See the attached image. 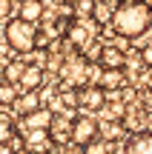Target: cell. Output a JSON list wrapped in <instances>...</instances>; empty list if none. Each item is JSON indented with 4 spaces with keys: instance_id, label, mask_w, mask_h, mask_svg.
Returning <instances> with one entry per match:
<instances>
[{
    "instance_id": "2e32d148",
    "label": "cell",
    "mask_w": 152,
    "mask_h": 154,
    "mask_svg": "<svg viewBox=\"0 0 152 154\" xmlns=\"http://www.w3.org/2000/svg\"><path fill=\"white\" fill-rule=\"evenodd\" d=\"M17 97H20V86H11V83L0 80V106H6V109H15Z\"/></svg>"
},
{
    "instance_id": "83f0119b",
    "label": "cell",
    "mask_w": 152,
    "mask_h": 154,
    "mask_svg": "<svg viewBox=\"0 0 152 154\" xmlns=\"http://www.w3.org/2000/svg\"><path fill=\"white\" fill-rule=\"evenodd\" d=\"M17 154H32V151H26V149H20V151H17Z\"/></svg>"
},
{
    "instance_id": "7c38bea8",
    "label": "cell",
    "mask_w": 152,
    "mask_h": 154,
    "mask_svg": "<svg viewBox=\"0 0 152 154\" xmlns=\"http://www.w3.org/2000/svg\"><path fill=\"white\" fill-rule=\"evenodd\" d=\"M37 109H43V100H40V91H20V97H17V103H15V111H17V117H29L32 111H37Z\"/></svg>"
},
{
    "instance_id": "5b68a950",
    "label": "cell",
    "mask_w": 152,
    "mask_h": 154,
    "mask_svg": "<svg viewBox=\"0 0 152 154\" xmlns=\"http://www.w3.org/2000/svg\"><path fill=\"white\" fill-rule=\"evenodd\" d=\"M86 69H89L86 57H80V54L66 57L63 60V69H60V77L69 80V88H80V86H86Z\"/></svg>"
},
{
    "instance_id": "4fadbf2b",
    "label": "cell",
    "mask_w": 152,
    "mask_h": 154,
    "mask_svg": "<svg viewBox=\"0 0 152 154\" xmlns=\"http://www.w3.org/2000/svg\"><path fill=\"white\" fill-rule=\"evenodd\" d=\"M124 154H152V131H138L126 140Z\"/></svg>"
},
{
    "instance_id": "ffe728a7",
    "label": "cell",
    "mask_w": 152,
    "mask_h": 154,
    "mask_svg": "<svg viewBox=\"0 0 152 154\" xmlns=\"http://www.w3.org/2000/svg\"><path fill=\"white\" fill-rule=\"evenodd\" d=\"M101 134L112 143V140H121V137H124V128H121V123H106V126L101 128Z\"/></svg>"
},
{
    "instance_id": "52a82bcc",
    "label": "cell",
    "mask_w": 152,
    "mask_h": 154,
    "mask_svg": "<svg viewBox=\"0 0 152 154\" xmlns=\"http://www.w3.org/2000/svg\"><path fill=\"white\" fill-rule=\"evenodd\" d=\"M23 149L32 154H52L55 143H52L49 131H26L23 134Z\"/></svg>"
},
{
    "instance_id": "d4e9b609",
    "label": "cell",
    "mask_w": 152,
    "mask_h": 154,
    "mask_svg": "<svg viewBox=\"0 0 152 154\" xmlns=\"http://www.w3.org/2000/svg\"><path fill=\"white\" fill-rule=\"evenodd\" d=\"M0 154H15V149H11L9 143H0Z\"/></svg>"
},
{
    "instance_id": "603a6c76",
    "label": "cell",
    "mask_w": 152,
    "mask_h": 154,
    "mask_svg": "<svg viewBox=\"0 0 152 154\" xmlns=\"http://www.w3.org/2000/svg\"><path fill=\"white\" fill-rule=\"evenodd\" d=\"M138 57H141V63H144V66H149V69H152V46L141 49V54H138Z\"/></svg>"
},
{
    "instance_id": "30bf717a",
    "label": "cell",
    "mask_w": 152,
    "mask_h": 154,
    "mask_svg": "<svg viewBox=\"0 0 152 154\" xmlns=\"http://www.w3.org/2000/svg\"><path fill=\"white\" fill-rule=\"evenodd\" d=\"M98 86H101L106 94H118L121 88L126 86L124 69H103V74H101V80H98Z\"/></svg>"
},
{
    "instance_id": "9a60e30c",
    "label": "cell",
    "mask_w": 152,
    "mask_h": 154,
    "mask_svg": "<svg viewBox=\"0 0 152 154\" xmlns=\"http://www.w3.org/2000/svg\"><path fill=\"white\" fill-rule=\"evenodd\" d=\"M26 66H29L26 60H20V57H11V60L3 66V80L11 83V86H20V77H23V72H26Z\"/></svg>"
},
{
    "instance_id": "44dd1931",
    "label": "cell",
    "mask_w": 152,
    "mask_h": 154,
    "mask_svg": "<svg viewBox=\"0 0 152 154\" xmlns=\"http://www.w3.org/2000/svg\"><path fill=\"white\" fill-rule=\"evenodd\" d=\"M15 137V128H11V120L9 117H0V143H9Z\"/></svg>"
},
{
    "instance_id": "277c9868",
    "label": "cell",
    "mask_w": 152,
    "mask_h": 154,
    "mask_svg": "<svg viewBox=\"0 0 152 154\" xmlns=\"http://www.w3.org/2000/svg\"><path fill=\"white\" fill-rule=\"evenodd\" d=\"M98 32H101V29H98L92 20H72L63 37H66L69 49H75V51H83L86 46H92V40L98 37Z\"/></svg>"
},
{
    "instance_id": "f1b7e54d",
    "label": "cell",
    "mask_w": 152,
    "mask_h": 154,
    "mask_svg": "<svg viewBox=\"0 0 152 154\" xmlns=\"http://www.w3.org/2000/svg\"><path fill=\"white\" fill-rule=\"evenodd\" d=\"M95 3H112V0H95Z\"/></svg>"
},
{
    "instance_id": "3957f363",
    "label": "cell",
    "mask_w": 152,
    "mask_h": 154,
    "mask_svg": "<svg viewBox=\"0 0 152 154\" xmlns=\"http://www.w3.org/2000/svg\"><path fill=\"white\" fill-rule=\"evenodd\" d=\"M98 137H101V126H98L89 114H78L69 123V140H72V146L86 149V146H92Z\"/></svg>"
},
{
    "instance_id": "f546056e",
    "label": "cell",
    "mask_w": 152,
    "mask_h": 154,
    "mask_svg": "<svg viewBox=\"0 0 152 154\" xmlns=\"http://www.w3.org/2000/svg\"><path fill=\"white\" fill-rule=\"evenodd\" d=\"M0 34H3V29H0Z\"/></svg>"
},
{
    "instance_id": "5bb4252c",
    "label": "cell",
    "mask_w": 152,
    "mask_h": 154,
    "mask_svg": "<svg viewBox=\"0 0 152 154\" xmlns=\"http://www.w3.org/2000/svg\"><path fill=\"white\" fill-rule=\"evenodd\" d=\"M98 63H101V69H124L126 66V54L118 49V46H103Z\"/></svg>"
},
{
    "instance_id": "ac0fdd59",
    "label": "cell",
    "mask_w": 152,
    "mask_h": 154,
    "mask_svg": "<svg viewBox=\"0 0 152 154\" xmlns=\"http://www.w3.org/2000/svg\"><path fill=\"white\" fill-rule=\"evenodd\" d=\"M112 14H115V9H112L109 3H95V14H92V23L101 29V26H106V23H112Z\"/></svg>"
},
{
    "instance_id": "484cf974",
    "label": "cell",
    "mask_w": 152,
    "mask_h": 154,
    "mask_svg": "<svg viewBox=\"0 0 152 154\" xmlns=\"http://www.w3.org/2000/svg\"><path fill=\"white\" fill-rule=\"evenodd\" d=\"M66 154H86V149H80V146H72V149H69Z\"/></svg>"
},
{
    "instance_id": "4316f807",
    "label": "cell",
    "mask_w": 152,
    "mask_h": 154,
    "mask_svg": "<svg viewBox=\"0 0 152 154\" xmlns=\"http://www.w3.org/2000/svg\"><path fill=\"white\" fill-rule=\"evenodd\" d=\"M118 3H141V0H118Z\"/></svg>"
},
{
    "instance_id": "8fae6325",
    "label": "cell",
    "mask_w": 152,
    "mask_h": 154,
    "mask_svg": "<svg viewBox=\"0 0 152 154\" xmlns=\"http://www.w3.org/2000/svg\"><path fill=\"white\" fill-rule=\"evenodd\" d=\"M43 0H20V9H17V17L26 23H32V26H37V23H43Z\"/></svg>"
},
{
    "instance_id": "6da1fadb",
    "label": "cell",
    "mask_w": 152,
    "mask_h": 154,
    "mask_svg": "<svg viewBox=\"0 0 152 154\" xmlns=\"http://www.w3.org/2000/svg\"><path fill=\"white\" fill-rule=\"evenodd\" d=\"M152 26V6L149 3H118L112 14V29L124 40H138Z\"/></svg>"
},
{
    "instance_id": "7402d4cb",
    "label": "cell",
    "mask_w": 152,
    "mask_h": 154,
    "mask_svg": "<svg viewBox=\"0 0 152 154\" xmlns=\"http://www.w3.org/2000/svg\"><path fill=\"white\" fill-rule=\"evenodd\" d=\"M86 154H109V143H92V146H86Z\"/></svg>"
},
{
    "instance_id": "ba28073f",
    "label": "cell",
    "mask_w": 152,
    "mask_h": 154,
    "mask_svg": "<svg viewBox=\"0 0 152 154\" xmlns=\"http://www.w3.org/2000/svg\"><path fill=\"white\" fill-rule=\"evenodd\" d=\"M52 123H55V114L49 111V106H43L29 117H23V131H49Z\"/></svg>"
},
{
    "instance_id": "8992f818",
    "label": "cell",
    "mask_w": 152,
    "mask_h": 154,
    "mask_svg": "<svg viewBox=\"0 0 152 154\" xmlns=\"http://www.w3.org/2000/svg\"><path fill=\"white\" fill-rule=\"evenodd\" d=\"M103 103H106V94H103L101 86H80L78 88V109L98 111V109H103Z\"/></svg>"
},
{
    "instance_id": "9c48e42d",
    "label": "cell",
    "mask_w": 152,
    "mask_h": 154,
    "mask_svg": "<svg viewBox=\"0 0 152 154\" xmlns=\"http://www.w3.org/2000/svg\"><path fill=\"white\" fill-rule=\"evenodd\" d=\"M46 86V69L43 66H26V72L20 77V91H40Z\"/></svg>"
},
{
    "instance_id": "e0dca14e",
    "label": "cell",
    "mask_w": 152,
    "mask_h": 154,
    "mask_svg": "<svg viewBox=\"0 0 152 154\" xmlns=\"http://www.w3.org/2000/svg\"><path fill=\"white\" fill-rule=\"evenodd\" d=\"M69 123H72V120H69ZM69 123L55 117V123H52V128H49V137H52V143H55V146H60V143H66V140H69Z\"/></svg>"
},
{
    "instance_id": "cb8c5ba5",
    "label": "cell",
    "mask_w": 152,
    "mask_h": 154,
    "mask_svg": "<svg viewBox=\"0 0 152 154\" xmlns=\"http://www.w3.org/2000/svg\"><path fill=\"white\" fill-rule=\"evenodd\" d=\"M11 14V0H0V17H9Z\"/></svg>"
},
{
    "instance_id": "d6986e66",
    "label": "cell",
    "mask_w": 152,
    "mask_h": 154,
    "mask_svg": "<svg viewBox=\"0 0 152 154\" xmlns=\"http://www.w3.org/2000/svg\"><path fill=\"white\" fill-rule=\"evenodd\" d=\"M72 11H75V20H92V14H95V0H75Z\"/></svg>"
},
{
    "instance_id": "7a4b0ae2",
    "label": "cell",
    "mask_w": 152,
    "mask_h": 154,
    "mask_svg": "<svg viewBox=\"0 0 152 154\" xmlns=\"http://www.w3.org/2000/svg\"><path fill=\"white\" fill-rule=\"evenodd\" d=\"M3 40L17 54H32V51L37 49V26L20 20V17H11V20L6 23V29H3Z\"/></svg>"
}]
</instances>
